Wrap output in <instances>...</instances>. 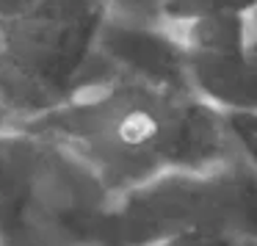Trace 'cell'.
Listing matches in <instances>:
<instances>
[{"mask_svg": "<svg viewBox=\"0 0 257 246\" xmlns=\"http://www.w3.org/2000/svg\"><path fill=\"white\" fill-rule=\"evenodd\" d=\"M163 25L183 53L188 86L202 100L218 111L257 113V9Z\"/></svg>", "mask_w": 257, "mask_h": 246, "instance_id": "5b68a950", "label": "cell"}, {"mask_svg": "<svg viewBox=\"0 0 257 246\" xmlns=\"http://www.w3.org/2000/svg\"><path fill=\"white\" fill-rule=\"evenodd\" d=\"M25 0H0V20L3 17H9L12 12H17L20 6H23Z\"/></svg>", "mask_w": 257, "mask_h": 246, "instance_id": "30bf717a", "label": "cell"}, {"mask_svg": "<svg viewBox=\"0 0 257 246\" xmlns=\"http://www.w3.org/2000/svg\"><path fill=\"white\" fill-rule=\"evenodd\" d=\"M105 12L116 20H130V23H155L161 20L169 0H100Z\"/></svg>", "mask_w": 257, "mask_h": 246, "instance_id": "ba28073f", "label": "cell"}, {"mask_svg": "<svg viewBox=\"0 0 257 246\" xmlns=\"http://www.w3.org/2000/svg\"><path fill=\"white\" fill-rule=\"evenodd\" d=\"M257 227H238V224H196L183 232L158 240L155 246H246L249 232Z\"/></svg>", "mask_w": 257, "mask_h": 246, "instance_id": "8992f818", "label": "cell"}, {"mask_svg": "<svg viewBox=\"0 0 257 246\" xmlns=\"http://www.w3.org/2000/svg\"><path fill=\"white\" fill-rule=\"evenodd\" d=\"M257 9V0H169L163 9V23H191L205 17H232Z\"/></svg>", "mask_w": 257, "mask_h": 246, "instance_id": "52a82bcc", "label": "cell"}, {"mask_svg": "<svg viewBox=\"0 0 257 246\" xmlns=\"http://www.w3.org/2000/svg\"><path fill=\"white\" fill-rule=\"evenodd\" d=\"M246 246H257V229H251V232H249V243H246Z\"/></svg>", "mask_w": 257, "mask_h": 246, "instance_id": "8fae6325", "label": "cell"}, {"mask_svg": "<svg viewBox=\"0 0 257 246\" xmlns=\"http://www.w3.org/2000/svg\"><path fill=\"white\" fill-rule=\"evenodd\" d=\"M111 196L58 141L0 130V246H100Z\"/></svg>", "mask_w": 257, "mask_h": 246, "instance_id": "7a4b0ae2", "label": "cell"}, {"mask_svg": "<svg viewBox=\"0 0 257 246\" xmlns=\"http://www.w3.org/2000/svg\"><path fill=\"white\" fill-rule=\"evenodd\" d=\"M196 224L257 227V177L243 161L163 174L116 196L102 216L100 246H155Z\"/></svg>", "mask_w": 257, "mask_h": 246, "instance_id": "277c9868", "label": "cell"}, {"mask_svg": "<svg viewBox=\"0 0 257 246\" xmlns=\"http://www.w3.org/2000/svg\"><path fill=\"white\" fill-rule=\"evenodd\" d=\"M12 125H17V116H14L12 105L6 102V97L0 94V130H3V128H12Z\"/></svg>", "mask_w": 257, "mask_h": 246, "instance_id": "9c48e42d", "label": "cell"}, {"mask_svg": "<svg viewBox=\"0 0 257 246\" xmlns=\"http://www.w3.org/2000/svg\"><path fill=\"white\" fill-rule=\"evenodd\" d=\"M25 128L58 141L111 199L174 172L235 161L227 116L188 83L102 72Z\"/></svg>", "mask_w": 257, "mask_h": 246, "instance_id": "6da1fadb", "label": "cell"}, {"mask_svg": "<svg viewBox=\"0 0 257 246\" xmlns=\"http://www.w3.org/2000/svg\"><path fill=\"white\" fill-rule=\"evenodd\" d=\"M108 20L100 0H25L0 20V94L17 125L94 78Z\"/></svg>", "mask_w": 257, "mask_h": 246, "instance_id": "3957f363", "label": "cell"}]
</instances>
